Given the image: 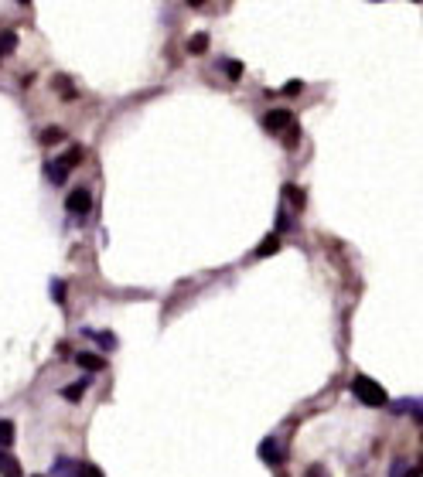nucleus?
<instances>
[{
  "label": "nucleus",
  "instance_id": "10",
  "mask_svg": "<svg viewBox=\"0 0 423 477\" xmlns=\"http://www.w3.org/2000/svg\"><path fill=\"white\" fill-rule=\"evenodd\" d=\"M188 52H192V55H205V52H209V35H202V31L192 35V38H188Z\"/></svg>",
  "mask_w": 423,
  "mask_h": 477
},
{
  "label": "nucleus",
  "instance_id": "9",
  "mask_svg": "<svg viewBox=\"0 0 423 477\" xmlns=\"http://www.w3.org/2000/svg\"><path fill=\"white\" fill-rule=\"evenodd\" d=\"M89 385H93V379H89V375H86V379H79L76 385H65V389H62V396H65V399H69V402H76L79 396H82V392H86V389H89Z\"/></svg>",
  "mask_w": 423,
  "mask_h": 477
},
{
  "label": "nucleus",
  "instance_id": "16",
  "mask_svg": "<svg viewBox=\"0 0 423 477\" xmlns=\"http://www.w3.org/2000/svg\"><path fill=\"white\" fill-rule=\"evenodd\" d=\"M277 249H280V239H277V235H267L263 246L256 249V256H270V252H277Z\"/></svg>",
  "mask_w": 423,
  "mask_h": 477
},
{
  "label": "nucleus",
  "instance_id": "3",
  "mask_svg": "<svg viewBox=\"0 0 423 477\" xmlns=\"http://www.w3.org/2000/svg\"><path fill=\"white\" fill-rule=\"evenodd\" d=\"M263 126H267L270 134H284V130L294 126V119H290L287 110H270V113L263 116Z\"/></svg>",
  "mask_w": 423,
  "mask_h": 477
},
{
  "label": "nucleus",
  "instance_id": "2",
  "mask_svg": "<svg viewBox=\"0 0 423 477\" xmlns=\"http://www.w3.org/2000/svg\"><path fill=\"white\" fill-rule=\"evenodd\" d=\"M65 208L72 211V215H86V211L93 208V194H89V188H72V191H69Z\"/></svg>",
  "mask_w": 423,
  "mask_h": 477
},
{
  "label": "nucleus",
  "instance_id": "15",
  "mask_svg": "<svg viewBox=\"0 0 423 477\" xmlns=\"http://www.w3.org/2000/svg\"><path fill=\"white\" fill-rule=\"evenodd\" d=\"M58 140H65V130H58V126H48V130L41 134V143H45V147H52Z\"/></svg>",
  "mask_w": 423,
  "mask_h": 477
},
{
  "label": "nucleus",
  "instance_id": "25",
  "mask_svg": "<svg viewBox=\"0 0 423 477\" xmlns=\"http://www.w3.org/2000/svg\"><path fill=\"white\" fill-rule=\"evenodd\" d=\"M35 477H41V474H35Z\"/></svg>",
  "mask_w": 423,
  "mask_h": 477
},
{
  "label": "nucleus",
  "instance_id": "12",
  "mask_svg": "<svg viewBox=\"0 0 423 477\" xmlns=\"http://www.w3.org/2000/svg\"><path fill=\"white\" fill-rule=\"evenodd\" d=\"M48 177H52V184H65V177H69V167L58 160V164H48Z\"/></svg>",
  "mask_w": 423,
  "mask_h": 477
},
{
  "label": "nucleus",
  "instance_id": "5",
  "mask_svg": "<svg viewBox=\"0 0 423 477\" xmlns=\"http://www.w3.org/2000/svg\"><path fill=\"white\" fill-rule=\"evenodd\" d=\"M260 457L267 460L270 467L284 460V454H280V447H277V440H273V437H270V440H263V443H260Z\"/></svg>",
  "mask_w": 423,
  "mask_h": 477
},
{
  "label": "nucleus",
  "instance_id": "4",
  "mask_svg": "<svg viewBox=\"0 0 423 477\" xmlns=\"http://www.w3.org/2000/svg\"><path fill=\"white\" fill-rule=\"evenodd\" d=\"M76 365L79 368H86V372H103V368H106V358H99V355H93V351H79Z\"/></svg>",
  "mask_w": 423,
  "mask_h": 477
},
{
  "label": "nucleus",
  "instance_id": "7",
  "mask_svg": "<svg viewBox=\"0 0 423 477\" xmlns=\"http://www.w3.org/2000/svg\"><path fill=\"white\" fill-rule=\"evenodd\" d=\"M0 477H24L21 474L18 457H11L7 450H0Z\"/></svg>",
  "mask_w": 423,
  "mask_h": 477
},
{
  "label": "nucleus",
  "instance_id": "14",
  "mask_svg": "<svg viewBox=\"0 0 423 477\" xmlns=\"http://www.w3.org/2000/svg\"><path fill=\"white\" fill-rule=\"evenodd\" d=\"M284 194H287V198L294 201V205H297V208H304V201H308V198H304V191L297 188V184H284Z\"/></svg>",
  "mask_w": 423,
  "mask_h": 477
},
{
  "label": "nucleus",
  "instance_id": "11",
  "mask_svg": "<svg viewBox=\"0 0 423 477\" xmlns=\"http://www.w3.org/2000/svg\"><path fill=\"white\" fill-rule=\"evenodd\" d=\"M18 48V35L14 31H0V55H11Z\"/></svg>",
  "mask_w": 423,
  "mask_h": 477
},
{
  "label": "nucleus",
  "instance_id": "23",
  "mask_svg": "<svg viewBox=\"0 0 423 477\" xmlns=\"http://www.w3.org/2000/svg\"><path fill=\"white\" fill-rule=\"evenodd\" d=\"M297 134H301L297 126H290V130H287V147H294V143H297Z\"/></svg>",
  "mask_w": 423,
  "mask_h": 477
},
{
  "label": "nucleus",
  "instance_id": "17",
  "mask_svg": "<svg viewBox=\"0 0 423 477\" xmlns=\"http://www.w3.org/2000/svg\"><path fill=\"white\" fill-rule=\"evenodd\" d=\"M58 160H62V164H65V167L72 171V167H76L79 160H82V147H72V151L65 153V157H58Z\"/></svg>",
  "mask_w": 423,
  "mask_h": 477
},
{
  "label": "nucleus",
  "instance_id": "8",
  "mask_svg": "<svg viewBox=\"0 0 423 477\" xmlns=\"http://www.w3.org/2000/svg\"><path fill=\"white\" fill-rule=\"evenodd\" d=\"M82 334H86V338H93L103 351H113L116 348V334H106V331H82Z\"/></svg>",
  "mask_w": 423,
  "mask_h": 477
},
{
  "label": "nucleus",
  "instance_id": "1",
  "mask_svg": "<svg viewBox=\"0 0 423 477\" xmlns=\"http://www.w3.org/2000/svg\"><path fill=\"white\" fill-rule=\"evenodd\" d=\"M352 392H355V399L372 406V409L386 406V389L376 379H369V375H355V379H352Z\"/></svg>",
  "mask_w": 423,
  "mask_h": 477
},
{
  "label": "nucleus",
  "instance_id": "13",
  "mask_svg": "<svg viewBox=\"0 0 423 477\" xmlns=\"http://www.w3.org/2000/svg\"><path fill=\"white\" fill-rule=\"evenodd\" d=\"M11 443H14V423H11V420H0V447L7 450Z\"/></svg>",
  "mask_w": 423,
  "mask_h": 477
},
{
  "label": "nucleus",
  "instance_id": "21",
  "mask_svg": "<svg viewBox=\"0 0 423 477\" xmlns=\"http://www.w3.org/2000/svg\"><path fill=\"white\" fill-rule=\"evenodd\" d=\"M222 69L229 72V78H232V82H236V78L243 76V65H239V61H222Z\"/></svg>",
  "mask_w": 423,
  "mask_h": 477
},
{
  "label": "nucleus",
  "instance_id": "6",
  "mask_svg": "<svg viewBox=\"0 0 423 477\" xmlns=\"http://www.w3.org/2000/svg\"><path fill=\"white\" fill-rule=\"evenodd\" d=\"M52 477H79V464L69 457H58L52 464Z\"/></svg>",
  "mask_w": 423,
  "mask_h": 477
},
{
  "label": "nucleus",
  "instance_id": "20",
  "mask_svg": "<svg viewBox=\"0 0 423 477\" xmlns=\"http://www.w3.org/2000/svg\"><path fill=\"white\" fill-rule=\"evenodd\" d=\"M79 477H103L96 464H79Z\"/></svg>",
  "mask_w": 423,
  "mask_h": 477
},
{
  "label": "nucleus",
  "instance_id": "22",
  "mask_svg": "<svg viewBox=\"0 0 423 477\" xmlns=\"http://www.w3.org/2000/svg\"><path fill=\"white\" fill-rule=\"evenodd\" d=\"M55 89H62V93L69 95V99L76 95V93H72V86H69V78H65V76H58V78H55Z\"/></svg>",
  "mask_w": 423,
  "mask_h": 477
},
{
  "label": "nucleus",
  "instance_id": "19",
  "mask_svg": "<svg viewBox=\"0 0 423 477\" xmlns=\"http://www.w3.org/2000/svg\"><path fill=\"white\" fill-rule=\"evenodd\" d=\"M52 300H55V304H65V283H62V280H52Z\"/></svg>",
  "mask_w": 423,
  "mask_h": 477
},
{
  "label": "nucleus",
  "instance_id": "18",
  "mask_svg": "<svg viewBox=\"0 0 423 477\" xmlns=\"http://www.w3.org/2000/svg\"><path fill=\"white\" fill-rule=\"evenodd\" d=\"M389 477H417V474L406 467V460H396V464H393V471H389Z\"/></svg>",
  "mask_w": 423,
  "mask_h": 477
},
{
  "label": "nucleus",
  "instance_id": "24",
  "mask_svg": "<svg viewBox=\"0 0 423 477\" xmlns=\"http://www.w3.org/2000/svg\"><path fill=\"white\" fill-rule=\"evenodd\" d=\"M308 477H328V471H325V467H311Z\"/></svg>",
  "mask_w": 423,
  "mask_h": 477
}]
</instances>
